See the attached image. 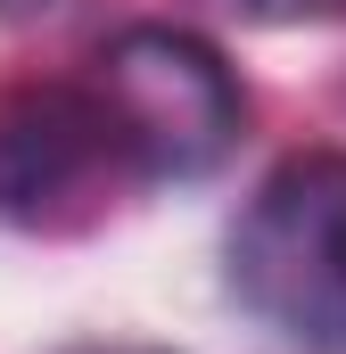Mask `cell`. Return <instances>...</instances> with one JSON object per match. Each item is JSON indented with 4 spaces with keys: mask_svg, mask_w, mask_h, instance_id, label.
Wrapping results in <instances>:
<instances>
[{
    "mask_svg": "<svg viewBox=\"0 0 346 354\" xmlns=\"http://www.w3.org/2000/svg\"><path fill=\"white\" fill-rule=\"evenodd\" d=\"M223 288L280 354H346V149H297L248 189Z\"/></svg>",
    "mask_w": 346,
    "mask_h": 354,
    "instance_id": "1",
    "label": "cell"
},
{
    "mask_svg": "<svg viewBox=\"0 0 346 354\" xmlns=\"http://www.w3.org/2000/svg\"><path fill=\"white\" fill-rule=\"evenodd\" d=\"M91 83L124 124L140 189L206 181L239 149L248 91L231 75V58L190 25H124V33H107V50L91 58Z\"/></svg>",
    "mask_w": 346,
    "mask_h": 354,
    "instance_id": "2",
    "label": "cell"
},
{
    "mask_svg": "<svg viewBox=\"0 0 346 354\" xmlns=\"http://www.w3.org/2000/svg\"><path fill=\"white\" fill-rule=\"evenodd\" d=\"M140 189L116 107L91 75L0 83V223L33 239H75Z\"/></svg>",
    "mask_w": 346,
    "mask_h": 354,
    "instance_id": "3",
    "label": "cell"
},
{
    "mask_svg": "<svg viewBox=\"0 0 346 354\" xmlns=\"http://www.w3.org/2000/svg\"><path fill=\"white\" fill-rule=\"evenodd\" d=\"M264 25H346V0H231Z\"/></svg>",
    "mask_w": 346,
    "mask_h": 354,
    "instance_id": "4",
    "label": "cell"
},
{
    "mask_svg": "<svg viewBox=\"0 0 346 354\" xmlns=\"http://www.w3.org/2000/svg\"><path fill=\"white\" fill-rule=\"evenodd\" d=\"M58 0H0V17H50Z\"/></svg>",
    "mask_w": 346,
    "mask_h": 354,
    "instance_id": "5",
    "label": "cell"
},
{
    "mask_svg": "<svg viewBox=\"0 0 346 354\" xmlns=\"http://www.w3.org/2000/svg\"><path fill=\"white\" fill-rule=\"evenodd\" d=\"M75 354H149V346H75Z\"/></svg>",
    "mask_w": 346,
    "mask_h": 354,
    "instance_id": "6",
    "label": "cell"
}]
</instances>
